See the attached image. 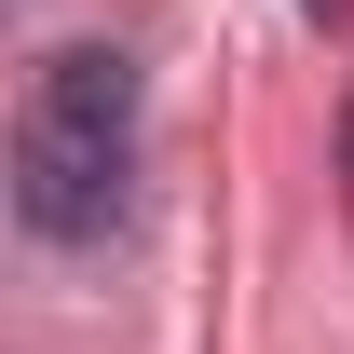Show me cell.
I'll return each mask as SVG.
<instances>
[{"instance_id":"cell-1","label":"cell","mask_w":354,"mask_h":354,"mask_svg":"<svg viewBox=\"0 0 354 354\" xmlns=\"http://www.w3.org/2000/svg\"><path fill=\"white\" fill-rule=\"evenodd\" d=\"M136 82L123 41H55L14 95V218L41 232V245H109L136 205Z\"/></svg>"},{"instance_id":"cell-2","label":"cell","mask_w":354,"mask_h":354,"mask_svg":"<svg viewBox=\"0 0 354 354\" xmlns=\"http://www.w3.org/2000/svg\"><path fill=\"white\" fill-rule=\"evenodd\" d=\"M341 205H354V109H341Z\"/></svg>"},{"instance_id":"cell-3","label":"cell","mask_w":354,"mask_h":354,"mask_svg":"<svg viewBox=\"0 0 354 354\" xmlns=\"http://www.w3.org/2000/svg\"><path fill=\"white\" fill-rule=\"evenodd\" d=\"M300 14H341V0H300Z\"/></svg>"}]
</instances>
